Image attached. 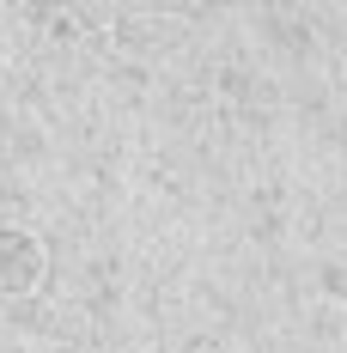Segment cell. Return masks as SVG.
Returning a JSON list of instances; mask_svg holds the SVG:
<instances>
[{
  "label": "cell",
  "mask_w": 347,
  "mask_h": 353,
  "mask_svg": "<svg viewBox=\"0 0 347 353\" xmlns=\"http://www.w3.org/2000/svg\"><path fill=\"white\" fill-rule=\"evenodd\" d=\"M49 281V244L31 225L0 219V299H31Z\"/></svg>",
  "instance_id": "1"
}]
</instances>
